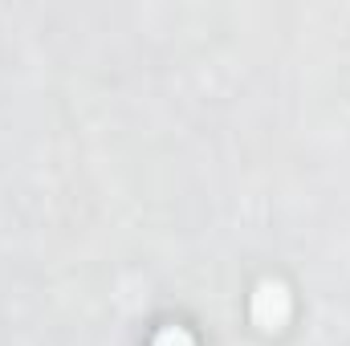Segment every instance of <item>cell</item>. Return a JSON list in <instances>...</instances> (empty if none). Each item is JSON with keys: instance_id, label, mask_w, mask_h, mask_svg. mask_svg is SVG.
Masks as SVG:
<instances>
[{"instance_id": "6da1fadb", "label": "cell", "mask_w": 350, "mask_h": 346, "mask_svg": "<svg viewBox=\"0 0 350 346\" xmlns=\"http://www.w3.org/2000/svg\"><path fill=\"white\" fill-rule=\"evenodd\" d=\"M257 322L265 326H277V322H285V314H289V297H285V289L281 285H265L261 293H257Z\"/></svg>"}, {"instance_id": "7a4b0ae2", "label": "cell", "mask_w": 350, "mask_h": 346, "mask_svg": "<svg viewBox=\"0 0 350 346\" xmlns=\"http://www.w3.org/2000/svg\"><path fill=\"white\" fill-rule=\"evenodd\" d=\"M155 346H191V338H187L183 330H163V334L155 338Z\"/></svg>"}]
</instances>
